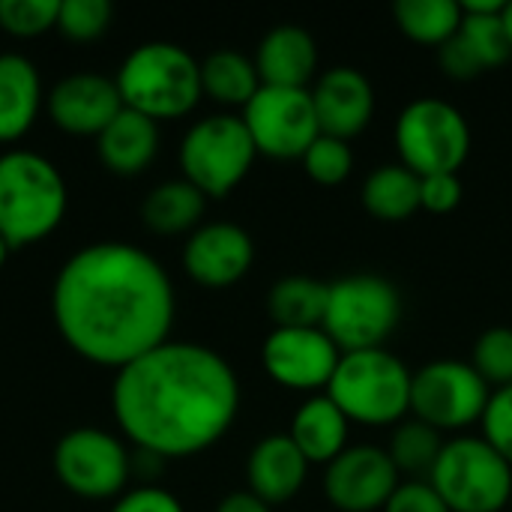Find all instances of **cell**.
I'll return each mask as SVG.
<instances>
[{
	"instance_id": "obj_3",
	"label": "cell",
	"mask_w": 512,
	"mask_h": 512,
	"mask_svg": "<svg viewBox=\"0 0 512 512\" xmlns=\"http://www.w3.org/2000/svg\"><path fill=\"white\" fill-rule=\"evenodd\" d=\"M69 192L51 159L33 150L0 156V237L9 249L45 240L66 216Z\"/></svg>"
},
{
	"instance_id": "obj_24",
	"label": "cell",
	"mask_w": 512,
	"mask_h": 512,
	"mask_svg": "<svg viewBox=\"0 0 512 512\" xmlns=\"http://www.w3.org/2000/svg\"><path fill=\"white\" fill-rule=\"evenodd\" d=\"M360 201L378 222H408L420 210V177L402 162L378 165L363 180Z\"/></svg>"
},
{
	"instance_id": "obj_5",
	"label": "cell",
	"mask_w": 512,
	"mask_h": 512,
	"mask_svg": "<svg viewBox=\"0 0 512 512\" xmlns=\"http://www.w3.org/2000/svg\"><path fill=\"white\" fill-rule=\"evenodd\" d=\"M414 372L387 348L342 354L327 396L360 426H399L411 414Z\"/></svg>"
},
{
	"instance_id": "obj_30",
	"label": "cell",
	"mask_w": 512,
	"mask_h": 512,
	"mask_svg": "<svg viewBox=\"0 0 512 512\" xmlns=\"http://www.w3.org/2000/svg\"><path fill=\"white\" fill-rule=\"evenodd\" d=\"M300 162L309 180H315L318 186H339L354 171V150L342 138L318 135V141L303 153Z\"/></svg>"
},
{
	"instance_id": "obj_15",
	"label": "cell",
	"mask_w": 512,
	"mask_h": 512,
	"mask_svg": "<svg viewBox=\"0 0 512 512\" xmlns=\"http://www.w3.org/2000/svg\"><path fill=\"white\" fill-rule=\"evenodd\" d=\"M255 264V243L234 222H207L195 228L183 246V267L201 288H231Z\"/></svg>"
},
{
	"instance_id": "obj_43",
	"label": "cell",
	"mask_w": 512,
	"mask_h": 512,
	"mask_svg": "<svg viewBox=\"0 0 512 512\" xmlns=\"http://www.w3.org/2000/svg\"><path fill=\"white\" fill-rule=\"evenodd\" d=\"M510 510H512V501H510Z\"/></svg>"
},
{
	"instance_id": "obj_39",
	"label": "cell",
	"mask_w": 512,
	"mask_h": 512,
	"mask_svg": "<svg viewBox=\"0 0 512 512\" xmlns=\"http://www.w3.org/2000/svg\"><path fill=\"white\" fill-rule=\"evenodd\" d=\"M216 512H273V507H267L261 498H255L249 489L246 492H231L219 501Z\"/></svg>"
},
{
	"instance_id": "obj_28",
	"label": "cell",
	"mask_w": 512,
	"mask_h": 512,
	"mask_svg": "<svg viewBox=\"0 0 512 512\" xmlns=\"http://www.w3.org/2000/svg\"><path fill=\"white\" fill-rule=\"evenodd\" d=\"M444 435L420 420H402L399 426H393L387 453L399 471V477H411V480H429L441 450H444Z\"/></svg>"
},
{
	"instance_id": "obj_34",
	"label": "cell",
	"mask_w": 512,
	"mask_h": 512,
	"mask_svg": "<svg viewBox=\"0 0 512 512\" xmlns=\"http://www.w3.org/2000/svg\"><path fill=\"white\" fill-rule=\"evenodd\" d=\"M480 426H483V438L512 465V384L492 390Z\"/></svg>"
},
{
	"instance_id": "obj_27",
	"label": "cell",
	"mask_w": 512,
	"mask_h": 512,
	"mask_svg": "<svg viewBox=\"0 0 512 512\" xmlns=\"http://www.w3.org/2000/svg\"><path fill=\"white\" fill-rule=\"evenodd\" d=\"M393 18L411 42L441 48L462 27V3L459 0H399L393 6Z\"/></svg>"
},
{
	"instance_id": "obj_38",
	"label": "cell",
	"mask_w": 512,
	"mask_h": 512,
	"mask_svg": "<svg viewBox=\"0 0 512 512\" xmlns=\"http://www.w3.org/2000/svg\"><path fill=\"white\" fill-rule=\"evenodd\" d=\"M111 512H183V504L159 486H141L123 495Z\"/></svg>"
},
{
	"instance_id": "obj_29",
	"label": "cell",
	"mask_w": 512,
	"mask_h": 512,
	"mask_svg": "<svg viewBox=\"0 0 512 512\" xmlns=\"http://www.w3.org/2000/svg\"><path fill=\"white\" fill-rule=\"evenodd\" d=\"M459 39L471 48V54L480 60V66L486 72L504 66L512 57V45L507 39L501 15H468V12H462Z\"/></svg>"
},
{
	"instance_id": "obj_4",
	"label": "cell",
	"mask_w": 512,
	"mask_h": 512,
	"mask_svg": "<svg viewBox=\"0 0 512 512\" xmlns=\"http://www.w3.org/2000/svg\"><path fill=\"white\" fill-rule=\"evenodd\" d=\"M126 108L150 120H177L201 99V63L177 42H144L126 54L114 78Z\"/></svg>"
},
{
	"instance_id": "obj_16",
	"label": "cell",
	"mask_w": 512,
	"mask_h": 512,
	"mask_svg": "<svg viewBox=\"0 0 512 512\" xmlns=\"http://www.w3.org/2000/svg\"><path fill=\"white\" fill-rule=\"evenodd\" d=\"M123 111L114 78L75 72L60 78L48 93V117L69 135H99Z\"/></svg>"
},
{
	"instance_id": "obj_10",
	"label": "cell",
	"mask_w": 512,
	"mask_h": 512,
	"mask_svg": "<svg viewBox=\"0 0 512 512\" xmlns=\"http://www.w3.org/2000/svg\"><path fill=\"white\" fill-rule=\"evenodd\" d=\"M492 387L465 360H432L414 372L411 414L414 420L444 432H459L483 420Z\"/></svg>"
},
{
	"instance_id": "obj_9",
	"label": "cell",
	"mask_w": 512,
	"mask_h": 512,
	"mask_svg": "<svg viewBox=\"0 0 512 512\" xmlns=\"http://www.w3.org/2000/svg\"><path fill=\"white\" fill-rule=\"evenodd\" d=\"M255 141L237 114H210L180 141V168L204 198L231 195L255 165Z\"/></svg>"
},
{
	"instance_id": "obj_14",
	"label": "cell",
	"mask_w": 512,
	"mask_h": 512,
	"mask_svg": "<svg viewBox=\"0 0 512 512\" xmlns=\"http://www.w3.org/2000/svg\"><path fill=\"white\" fill-rule=\"evenodd\" d=\"M402 477L384 447L357 444L324 471V495L339 512H384Z\"/></svg>"
},
{
	"instance_id": "obj_1",
	"label": "cell",
	"mask_w": 512,
	"mask_h": 512,
	"mask_svg": "<svg viewBox=\"0 0 512 512\" xmlns=\"http://www.w3.org/2000/svg\"><path fill=\"white\" fill-rule=\"evenodd\" d=\"M51 312L78 357L120 372L168 342L177 300L165 267L150 252L105 240L78 249L60 267Z\"/></svg>"
},
{
	"instance_id": "obj_22",
	"label": "cell",
	"mask_w": 512,
	"mask_h": 512,
	"mask_svg": "<svg viewBox=\"0 0 512 512\" xmlns=\"http://www.w3.org/2000/svg\"><path fill=\"white\" fill-rule=\"evenodd\" d=\"M42 105L39 69L24 54H0V144L30 132Z\"/></svg>"
},
{
	"instance_id": "obj_21",
	"label": "cell",
	"mask_w": 512,
	"mask_h": 512,
	"mask_svg": "<svg viewBox=\"0 0 512 512\" xmlns=\"http://www.w3.org/2000/svg\"><path fill=\"white\" fill-rule=\"evenodd\" d=\"M348 435L351 423L327 393L309 396L297 408L288 429V438L309 459V465H330L336 456H342L348 450Z\"/></svg>"
},
{
	"instance_id": "obj_42",
	"label": "cell",
	"mask_w": 512,
	"mask_h": 512,
	"mask_svg": "<svg viewBox=\"0 0 512 512\" xmlns=\"http://www.w3.org/2000/svg\"><path fill=\"white\" fill-rule=\"evenodd\" d=\"M9 252H12V249H9V243L0 237V270H3V264H6V258H9Z\"/></svg>"
},
{
	"instance_id": "obj_17",
	"label": "cell",
	"mask_w": 512,
	"mask_h": 512,
	"mask_svg": "<svg viewBox=\"0 0 512 512\" xmlns=\"http://www.w3.org/2000/svg\"><path fill=\"white\" fill-rule=\"evenodd\" d=\"M321 135L351 141L375 117V87L354 66H333L318 75L312 87Z\"/></svg>"
},
{
	"instance_id": "obj_41",
	"label": "cell",
	"mask_w": 512,
	"mask_h": 512,
	"mask_svg": "<svg viewBox=\"0 0 512 512\" xmlns=\"http://www.w3.org/2000/svg\"><path fill=\"white\" fill-rule=\"evenodd\" d=\"M501 21H504V30H507V39H510L512 45V0H507V6L501 12Z\"/></svg>"
},
{
	"instance_id": "obj_8",
	"label": "cell",
	"mask_w": 512,
	"mask_h": 512,
	"mask_svg": "<svg viewBox=\"0 0 512 512\" xmlns=\"http://www.w3.org/2000/svg\"><path fill=\"white\" fill-rule=\"evenodd\" d=\"M393 138L399 162L417 177L459 174L471 156L468 117L438 96H420L408 102L396 120Z\"/></svg>"
},
{
	"instance_id": "obj_26",
	"label": "cell",
	"mask_w": 512,
	"mask_h": 512,
	"mask_svg": "<svg viewBox=\"0 0 512 512\" xmlns=\"http://www.w3.org/2000/svg\"><path fill=\"white\" fill-rule=\"evenodd\" d=\"M201 90L219 105L246 108L261 90V75L252 57L234 48H219L201 60Z\"/></svg>"
},
{
	"instance_id": "obj_23",
	"label": "cell",
	"mask_w": 512,
	"mask_h": 512,
	"mask_svg": "<svg viewBox=\"0 0 512 512\" xmlns=\"http://www.w3.org/2000/svg\"><path fill=\"white\" fill-rule=\"evenodd\" d=\"M207 210V198L189 180H165L147 192L141 201V219L153 234H186L201 228V216Z\"/></svg>"
},
{
	"instance_id": "obj_11",
	"label": "cell",
	"mask_w": 512,
	"mask_h": 512,
	"mask_svg": "<svg viewBox=\"0 0 512 512\" xmlns=\"http://www.w3.org/2000/svg\"><path fill=\"white\" fill-rule=\"evenodd\" d=\"M243 123L255 150L270 159H303L318 141L321 126L309 87H264L243 108Z\"/></svg>"
},
{
	"instance_id": "obj_7",
	"label": "cell",
	"mask_w": 512,
	"mask_h": 512,
	"mask_svg": "<svg viewBox=\"0 0 512 512\" xmlns=\"http://www.w3.org/2000/svg\"><path fill=\"white\" fill-rule=\"evenodd\" d=\"M429 483L450 512H504L512 501V465L483 435L447 441Z\"/></svg>"
},
{
	"instance_id": "obj_19",
	"label": "cell",
	"mask_w": 512,
	"mask_h": 512,
	"mask_svg": "<svg viewBox=\"0 0 512 512\" xmlns=\"http://www.w3.org/2000/svg\"><path fill=\"white\" fill-rule=\"evenodd\" d=\"M252 60L264 87H306L318 72V42L300 24H279L264 33Z\"/></svg>"
},
{
	"instance_id": "obj_25",
	"label": "cell",
	"mask_w": 512,
	"mask_h": 512,
	"mask_svg": "<svg viewBox=\"0 0 512 512\" xmlns=\"http://www.w3.org/2000/svg\"><path fill=\"white\" fill-rule=\"evenodd\" d=\"M330 282L312 276H285L267 294V315L276 327L285 330H312L324 327Z\"/></svg>"
},
{
	"instance_id": "obj_40",
	"label": "cell",
	"mask_w": 512,
	"mask_h": 512,
	"mask_svg": "<svg viewBox=\"0 0 512 512\" xmlns=\"http://www.w3.org/2000/svg\"><path fill=\"white\" fill-rule=\"evenodd\" d=\"M507 6V0H465L462 12L468 15H501Z\"/></svg>"
},
{
	"instance_id": "obj_33",
	"label": "cell",
	"mask_w": 512,
	"mask_h": 512,
	"mask_svg": "<svg viewBox=\"0 0 512 512\" xmlns=\"http://www.w3.org/2000/svg\"><path fill=\"white\" fill-rule=\"evenodd\" d=\"M60 0H0V27L12 36H39L57 27Z\"/></svg>"
},
{
	"instance_id": "obj_35",
	"label": "cell",
	"mask_w": 512,
	"mask_h": 512,
	"mask_svg": "<svg viewBox=\"0 0 512 512\" xmlns=\"http://www.w3.org/2000/svg\"><path fill=\"white\" fill-rule=\"evenodd\" d=\"M462 198H465V186H462L459 174L420 177V210L435 213V216H447V213L459 210Z\"/></svg>"
},
{
	"instance_id": "obj_12",
	"label": "cell",
	"mask_w": 512,
	"mask_h": 512,
	"mask_svg": "<svg viewBox=\"0 0 512 512\" xmlns=\"http://www.w3.org/2000/svg\"><path fill=\"white\" fill-rule=\"evenodd\" d=\"M129 453L105 429H72L54 450L57 480L78 498H114L129 480Z\"/></svg>"
},
{
	"instance_id": "obj_13",
	"label": "cell",
	"mask_w": 512,
	"mask_h": 512,
	"mask_svg": "<svg viewBox=\"0 0 512 512\" xmlns=\"http://www.w3.org/2000/svg\"><path fill=\"white\" fill-rule=\"evenodd\" d=\"M342 360L339 345L324 333V327L312 330H285L273 327V333L261 345L264 372L285 390L294 393H327L336 366Z\"/></svg>"
},
{
	"instance_id": "obj_31",
	"label": "cell",
	"mask_w": 512,
	"mask_h": 512,
	"mask_svg": "<svg viewBox=\"0 0 512 512\" xmlns=\"http://www.w3.org/2000/svg\"><path fill=\"white\" fill-rule=\"evenodd\" d=\"M471 366L477 369V375L492 387H510L512 384V327H489L486 333H480L477 345H474V357Z\"/></svg>"
},
{
	"instance_id": "obj_2",
	"label": "cell",
	"mask_w": 512,
	"mask_h": 512,
	"mask_svg": "<svg viewBox=\"0 0 512 512\" xmlns=\"http://www.w3.org/2000/svg\"><path fill=\"white\" fill-rule=\"evenodd\" d=\"M111 408L141 453L186 459L228 435L240 414V381L213 348L168 339L117 372Z\"/></svg>"
},
{
	"instance_id": "obj_37",
	"label": "cell",
	"mask_w": 512,
	"mask_h": 512,
	"mask_svg": "<svg viewBox=\"0 0 512 512\" xmlns=\"http://www.w3.org/2000/svg\"><path fill=\"white\" fill-rule=\"evenodd\" d=\"M438 63L447 72V78H453V81H474L486 72L480 66V60L471 54V48L459 39V33L438 48Z\"/></svg>"
},
{
	"instance_id": "obj_18",
	"label": "cell",
	"mask_w": 512,
	"mask_h": 512,
	"mask_svg": "<svg viewBox=\"0 0 512 512\" xmlns=\"http://www.w3.org/2000/svg\"><path fill=\"white\" fill-rule=\"evenodd\" d=\"M309 459L297 450L288 435H267L258 441L246 462V483L255 498L267 507L294 501L309 480Z\"/></svg>"
},
{
	"instance_id": "obj_6",
	"label": "cell",
	"mask_w": 512,
	"mask_h": 512,
	"mask_svg": "<svg viewBox=\"0 0 512 512\" xmlns=\"http://www.w3.org/2000/svg\"><path fill=\"white\" fill-rule=\"evenodd\" d=\"M402 321L399 288L378 273H351L330 282L324 333L342 354L384 348Z\"/></svg>"
},
{
	"instance_id": "obj_32",
	"label": "cell",
	"mask_w": 512,
	"mask_h": 512,
	"mask_svg": "<svg viewBox=\"0 0 512 512\" xmlns=\"http://www.w3.org/2000/svg\"><path fill=\"white\" fill-rule=\"evenodd\" d=\"M111 3L108 0H60L57 30L75 42L99 39L111 24Z\"/></svg>"
},
{
	"instance_id": "obj_20",
	"label": "cell",
	"mask_w": 512,
	"mask_h": 512,
	"mask_svg": "<svg viewBox=\"0 0 512 512\" xmlns=\"http://www.w3.org/2000/svg\"><path fill=\"white\" fill-rule=\"evenodd\" d=\"M102 165L117 177H135L159 153V123L123 105V111L96 135Z\"/></svg>"
},
{
	"instance_id": "obj_36",
	"label": "cell",
	"mask_w": 512,
	"mask_h": 512,
	"mask_svg": "<svg viewBox=\"0 0 512 512\" xmlns=\"http://www.w3.org/2000/svg\"><path fill=\"white\" fill-rule=\"evenodd\" d=\"M384 512H450L429 480H402Z\"/></svg>"
}]
</instances>
